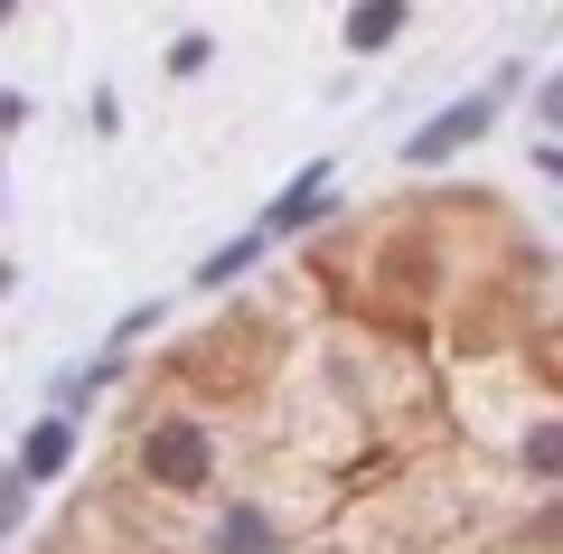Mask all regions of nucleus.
<instances>
[{
	"label": "nucleus",
	"mask_w": 563,
	"mask_h": 554,
	"mask_svg": "<svg viewBox=\"0 0 563 554\" xmlns=\"http://www.w3.org/2000/svg\"><path fill=\"white\" fill-rule=\"evenodd\" d=\"M507 95H517V66H498V76H488V85H470L461 104H442V113H432V122H413V141H404V160H413V170H442V160L479 151V141L498 132Z\"/></svg>",
	"instance_id": "nucleus-1"
},
{
	"label": "nucleus",
	"mask_w": 563,
	"mask_h": 554,
	"mask_svg": "<svg viewBox=\"0 0 563 554\" xmlns=\"http://www.w3.org/2000/svg\"><path fill=\"white\" fill-rule=\"evenodd\" d=\"M329 198H339V160H310L282 198H263V217H254V236L263 245H282V236H301V226H320L329 217Z\"/></svg>",
	"instance_id": "nucleus-2"
},
{
	"label": "nucleus",
	"mask_w": 563,
	"mask_h": 554,
	"mask_svg": "<svg viewBox=\"0 0 563 554\" xmlns=\"http://www.w3.org/2000/svg\"><path fill=\"white\" fill-rule=\"evenodd\" d=\"M207 66H217V39H207V29H188V39H169V85L207 76Z\"/></svg>",
	"instance_id": "nucleus-8"
},
{
	"label": "nucleus",
	"mask_w": 563,
	"mask_h": 554,
	"mask_svg": "<svg viewBox=\"0 0 563 554\" xmlns=\"http://www.w3.org/2000/svg\"><path fill=\"white\" fill-rule=\"evenodd\" d=\"M404 29H413V0H357V10L339 20V47L347 57H385Z\"/></svg>",
	"instance_id": "nucleus-5"
},
{
	"label": "nucleus",
	"mask_w": 563,
	"mask_h": 554,
	"mask_svg": "<svg viewBox=\"0 0 563 554\" xmlns=\"http://www.w3.org/2000/svg\"><path fill=\"white\" fill-rule=\"evenodd\" d=\"M217 554H282V526L263 508H235V517H217Z\"/></svg>",
	"instance_id": "nucleus-6"
},
{
	"label": "nucleus",
	"mask_w": 563,
	"mask_h": 554,
	"mask_svg": "<svg viewBox=\"0 0 563 554\" xmlns=\"http://www.w3.org/2000/svg\"><path fill=\"white\" fill-rule=\"evenodd\" d=\"M66 460H76V423L29 414L20 442H10V479H20V489H47V479H66Z\"/></svg>",
	"instance_id": "nucleus-4"
},
{
	"label": "nucleus",
	"mask_w": 563,
	"mask_h": 554,
	"mask_svg": "<svg viewBox=\"0 0 563 554\" xmlns=\"http://www.w3.org/2000/svg\"><path fill=\"white\" fill-rule=\"evenodd\" d=\"M10 282H20V273H10V263H0V292H10Z\"/></svg>",
	"instance_id": "nucleus-11"
},
{
	"label": "nucleus",
	"mask_w": 563,
	"mask_h": 554,
	"mask_svg": "<svg viewBox=\"0 0 563 554\" xmlns=\"http://www.w3.org/2000/svg\"><path fill=\"white\" fill-rule=\"evenodd\" d=\"M20 517H29V489H20V479H0V535L20 526Z\"/></svg>",
	"instance_id": "nucleus-10"
},
{
	"label": "nucleus",
	"mask_w": 563,
	"mask_h": 554,
	"mask_svg": "<svg viewBox=\"0 0 563 554\" xmlns=\"http://www.w3.org/2000/svg\"><path fill=\"white\" fill-rule=\"evenodd\" d=\"M554 460H563V442H554V423H536V433H526V470H536V479H554Z\"/></svg>",
	"instance_id": "nucleus-9"
},
{
	"label": "nucleus",
	"mask_w": 563,
	"mask_h": 554,
	"mask_svg": "<svg viewBox=\"0 0 563 554\" xmlns=\"http://www.w3.org/2000/svg\"><path fill=\"white\" fill-rule=\"evenodd\" d=\"M263 254H273V245H263V236H254V226H244V236H235V245H217V254H207V263H198V282H207V292H217V282H235V273H244V263H263Z\"/></svg>",
	"instance_id": "nucleus-7"
},
{
	"label": "nucleus",
	"mask_w": 563,
	"mask_h": 554,
	"mask_svg": "<svg viewBox=\"0 0 563 554\" xmlns=\"http://www.w3.org/2000/svg\"><path fill=\"white\" fill-rule=\"evenodd\" d=\"M141 470L161 479V489H207V470H217V442H207L198 423H161V433L141 442Z\"/></svg>",
	"instance_id": "nucleus-3"
}]
</instances>
